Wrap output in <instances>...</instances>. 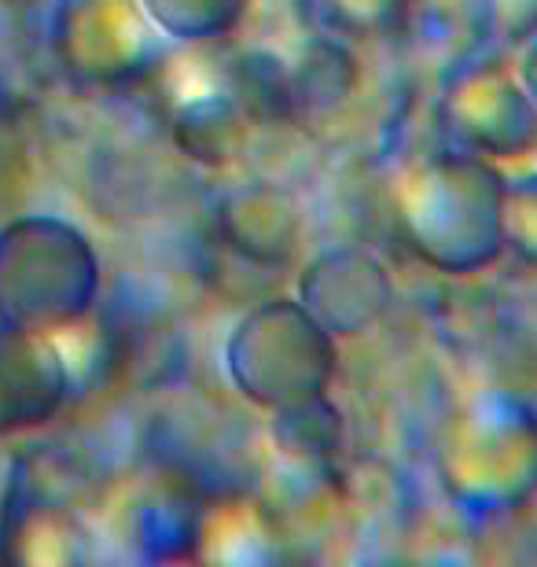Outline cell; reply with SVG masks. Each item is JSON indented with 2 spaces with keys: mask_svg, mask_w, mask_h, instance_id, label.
I'll use <instances>...</instances> for the list:
<instances>
[{
  "mask_svg": "<svg viewBox=\"0 0 537 567\" xmlns=\"http://www.w3.org/2000/svg\"><path fill=\"white\" fill-rule=\"evenodd\" d=\"M96 266L71 225L22 218L0 229V321L44 332L74 321L93 299Z\"/></svg>",
  "mask_w": 537,
  "mask_h": 567,
  "instance_id": "6da1fadb",
  "label": "cell"
},
{
  "mask_svg": "<svg viewBox=\"0 0 537 567\" xmlns=\"http://www.w3.org/2000/svg\"><path fill=\"white\" fill-rule=\"evenodd\" d=\"M66 372L44 332L0 321V435L38 427L63 405Z\"/></svg>",
  "mask_w": 537,
  "mask_h": 567,
  "instance_id": "7a4b0ae2",
  "label": "cell"
}]
</instances>
